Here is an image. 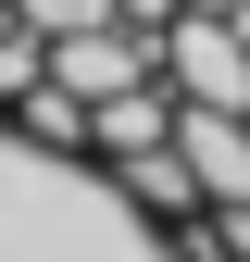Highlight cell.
<instances>
[{"instance_id":"6da1fadb","label":"cell","mask_w":250,"mask_h":262,"mask_svg":"<svg viewBox=\"0 0 250 262\" xmlns=\"http://www.w3.org/2000/svg\"><path fill=\"white\" fill-rule=\"evenodd\" d=\"M163 75H175V100L250 113V13H175L163 25Z\"/></svg>"},{"instance_id":"7a4b0ae2","label":"cell","mask_w":250,"mask_h":262,"mask_svg":"<svg viewBox=\"0 0 250 262\" xmlns=\"http://www.w3.org/2000/svg\"><path fill=\"white\" fill-rule=\"evenodd\" d=\"M175 150H187V175H200V200H213V212H225V200H250V113L187 100V113H175Z\"/></svg>"},{"instance_id":"3957f363","label":"cell","mask_w":250,"mask_h":262,"mask_svg":"<svg viewBox=\"0 0 250 262\" xmlns=\"http://www.w3.org/2000/svg\"><path fill=\"white\" fill-rule=\"evenodd\" d=\"M175 113H187V100H175V75H150V88H113V100L88 113V138H100V162H138V150H163V138H175Z\"/></svg>"},{"instance_id":"277c9868","label":"cell","mask_w":250,"mask_h":262,"mask_svg":"<svg viewBox=\"0 0 250 262\" xmlns=\"http://www.w3.org/2000/svg\"><path fill=\"white\" fill-rule=\"evenodd\" d=\"M175 13H250V0H175Z\"/></svg>"}]
</instances>
